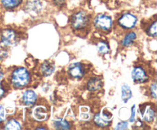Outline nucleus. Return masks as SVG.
Masks as SVG:
<instances>
[{
	"label": "nucleus",
	"mask_w": 157,
	"mask_h": 130,
	"mask_svg": "<svg viewBox=\"0 0 157 130\" xmlns=\"http://www.w3.org/2000/svg\"><path fill=\"white\" fill-rule=\"evenodd\" d=\"M30 81V75L29 71L24 67H19L12 73L11 76L12 84L16 88L25 87Z\"/></svg>",
	"instance_id": "obj_1"
},
{
	"label": "nucleus",
	"mask_w": 157,
	"mask_h": 130,
	"mask_svg": "<svg viewBox=\"0 0 157 130\" xmlns=\"http://www.w3.org/2000/svg\"><path fill=\"white\" fill-rule=\"evenodd\" d=\"M17 35L15 31L10 28H6L2 32L0 44L2 47H8L16 44Z\"/></svg>",
	"instance_id": "obj_2"
},
{
	"label": "nucleus",
	"mask_w": 157,
	"mask_h": 130,
	"mask_svg": "<svg viewBox=\"0 0 157 130\" xmlns=\"http://www.w3.org/2000/svg\"><path fill=\"white\" fill-rule=\"evenodd\" d=\"M89 18L84 11H80L72 16L71 25L75 29L84 28L88 24Z\"/></svg>",
	"instance_id": "obj_3"
},
{
	"label": "nucleus",
	"mask_w": 157,
	"mask_h": 130,
	"mask_svg": "<svg viewBox=\"0 0 157 130\" xmlns=\"http://www.w3.org/2000/svg\"><path fill=\"white\" fill-rule=\"evenodd\" d=\"M94 25L97 28L102 31H108L112 27V19L106 15H99L94 19Z\"/></svg>",
	"instance_id": "obj_4"
},
{
	"label": "nucleus",
	"mask_w": 157,
	"mask_h": 130,
	"mask_svg": "<svg viewBox=\"0 0 157 130\" xmlns=\"http://www.w3.org/2000/svg\"><path fill=\"white\" fill-rule=\"evenodd\" d=\"M137 22V18L131 13H125L119 18L118 24L126 29L133 28Z\"/></svg>",
	"instance_id": "obj_5"
},
{
	"label": "nucleus",
	"mask_w": 157,
	"mask_h": 130,
	"mask_svg": "<svg viewBox=\"0 0 157 130\" xmlns=\"http://www.w3.org/2000/svg\"><path fill=\"white\" fill-rule=\"evenodd\" d=\"M42 5L40 0H27L25 10L32 16H35L41 12Z\"/></svg>",
	"instance_id": "obj_6"
},
{
	"label": "nucleus",
	"mask_w": 157,
	"mask_h": 130,
	"mask_svg": "<svg viewBox=\"0 0 157 130\" xmlns=\"http://www.w3.org/2000/svg\"><path fill=\"white\" fill-rule=\"evenodd\" d=\"M132 79L136 84H143L147 81L148 76L142 67H136L132 71Z\"/></svg>",
	"instance_id": "obj_7"
},
{
	"label": "nucleus",
	"mask_w": 157,
	"mask_h": 130,
	"mask_svg": "<svg viewBox=\"0 0 157 130\" xmlns=\"http://www.w3.org/2000/svg\"><path fill=\"white\" fill-rule=\"evenodd\" d=\"M94 121L99 127H107L111 122V116L105 114L102 112L95 115Z\"/></svg>",
	"instance_id": "obj_8"
},
{
	"label": "nucleus",
	"mask_w": 157,
	"mask_h": 130,
	"mask_svg": "<svg viewBox=\"0 0 157 130\" xmlns=\"http://www.w3.org/2000/svg\"><path fill=\"white\" fill-rule=\"evenodd\" d=\"M68 73L71 77L75 79H81L84 75V70H83L82 66L79 63L71 64L68 69Z\"/></svg>",
	"instance_id": "obj_9"
},
{
	"label": "nucleus",
	"mask_w": 157,
	"mask_h": 130,
	"mask_svg": "<svg viewBox=\"0 0 157 130\" xmlns=\"http://www.w3.org/2000/svg\"><path fill=\"white\" fill-rule=\"evenodd\" d=\"M37 99L36 93L32 90H27L22 95V101L25 105L32 106Z\"/></svg>",
	"instance_id": "obj_10"
},
{
	"label": "nucleus",
	"mask_w": 157,
	"mask_h": 130,
	"mask_svg": "<svg viewBox=\"0 0 157 130\" xmlns=\"http://www.w3.org/2000/svg\"><path fill=\"white\" fill-rule=\"evenodd\" d=\"M47 110L44 107L37 106L33 110V116L34 119L37 121H44L47 118Z\"/></svg>",
	"instance_id": "obj_11"
},
{
	"label": "nucleus",
	"mask_w": 157,
	"mask_h": 130,
	"mask_svg": "<svg viewBox=\"0 0 157 130\" xmlns=\"http://www.w3.org/2000/svg\"><path fill=\"white\" fill-rule=\"evenodd\" d=\"M103 86L102 80L98 77H94L87 83V90L90 91H96L100 90Z\"/></svg>",
	"instance_id": "obj_12"
},
{
	"label": "nucleus",
	"mask_w": 157,
	"mask_h": 130,
	"mask_svg": "<svg viewBox=\"0 0 157 130\" xmlns=\"http://www.w3.org/2000/svg\"><path fill=\"white\" fill-rule=\"evenodd\" d=\"M155 114L156 113H155L154 109L150 106H147L146 107H144V111H142V116L144 121L148 122H152L154 119Z\"/></svg>",
	"instance_id": "obj_13"
},
{
	"label": "nucleus",
	"mask_w": 157,
	"mask_h": 130,
	"mask_svg": "<svg viewBox=\"0 0 157 130\" xmlns=\"http://www.w3.org/2000/svg\"><path fill=\"white\" fill-rule=\"evenodd\" d=\"M23 0H0L2 7L6 9H12L19 6Z\"/></svg>",
	"instance_id": "obj_14"
},
{
	"label": "nucleus",
	"mask_w": 157,
	"mask_h": 130,
	"mask_svg": "<svg viewBox=\"0 0 157 130\" xmlns=\"http://www.w3.org/2000/svg\"><path fill=\"white\" fill-rule=\"evenodd\" d=\"M41 73H43V75L45 76H49V75L52 74L54 72L55 70V66L52 63L48 62V61H46L41 66Z\"/></svg>",
	"instance_id": "obj_15"
},
{
	"label": "nucleus",
	"mask_w": 157,
	"mask_h": 130,
	"mask_svg": "<svg viewBox=\"0 0 157 130\" xmlns=\"http://www.w3.org/2000/svg\"><path fill=\"white\" fill-rule=\"evenodd\" d=\"M121 93H122V99L124 101V102H127L132 97L131 90L128 85L123 86Z\"/></svg>",
	"instance_id": "obj_16"
},
{
	"label": "nucleus",
	"mask_w": 157,
	"mask_h": 130,
	"mask_svg": "<svg viewBox=\"0 0 157 130\" xmlns=\"http://www.w3.org/2000/svg\"><path fill=\"white\" fill-rule=\"evenodd\" d=\"M55 128L57 129H69L70 128V124L68 122L64 119H57L54 122Z\"/></svg>",
	"instance_id": "obj_17"
},
{
	"label": "nucleus",
	"mask_w": 157,
	"mask_h": 130,
	"mask_svg": "<svg viewBox=\"0 0 157 130\" xmlns=\"http://www.w3.org/2000/svg\"><path fill=\"white\" fill-rule=\"evenodd\" d=\"M4 128L6 130L21 129V125L19 124V122H17L15 119H10V120H9L6 122Z\"/></svg>",
	"instance_id": "obj_18"
},
{
	"label": "nucleus",
	"mask_w": 157,
	"mask_h": 130,
	"mask_svg": "<svg viewBox=\"0 0 157 130\" xmlns=\"http://www.w3.org/2000/svg\"><path fill=\"white\" fill-rule=\"evenodd\" d=\"M136 35L134 32H130V33L127 34L125 36L124 39L123 40V45L124 47H128V46L131 45L134 40L136 39Z\"/></svg>",
	"instance_id": "obj_19"
},
{
	"label": "nucleus",
	"mask_w": 157,
	"mask_h": 130,
	"mask_svg": "<svg viewBox=\"0 0 157 130\" xmlns=\"http://www.w3.org/2000/svg\"><path fill=\"white\" fill-rule=\"evenodd\" d=\"M98 48L100 53L101 54H107L110 51V47L109 45L106 42L101 41L98 44Z\"/></svg>",
	"instance_id": "obj_20"
},
{
	"label": "nucleus",
	"mask_w": 157,
	"mask_h": 130,
	"mask_svg": "<svg viewBox=\"0 0 157 130\" xmlns=\"http://www.w3.org/2000/svg\"><path fill=\"white\" fill-rule=\"evenodd\" d=\"M149 35L150 36L155 37L156 35V21H154L153 24L150 26L148 28V32H147Z\"/></svg>",
	"instance_id": "obj_21"
},
{
	"label": "nucleus",
	"mask_w": 157,
	"mask_h": 130,
	"mask_svg": "<svg viewBox=\"0 0 157 130\" xmlns=\"http://www.w3.org/2000/svg\"><path fill=\"white\" fill-rule=\"evenodd\" d=\"M5 119H6V110L4 106L0 104V123L4 122Z\"/></svg>",
	"instance_id": "obj_22"
},
{
	"label": "nucleus",
	"mask_w": 157,
	"mask_h": 130,
	"mask_svg": "<svg viewBox=\"0 0 157 130\" xmlns=\"http://www.w3.org/2000/svg\"><path fill=\"white\" fill-rule=\"evenodd\" d=\"M150 92H151V94L153 96V98L156 97V83H153V84L150 87Z\"/></svg>",
	"instance_id": "obj_23"
},
{
	"label": "nucleus",
	"mask_w": 157,
	"mask_h": 130,
	"mask_svg": "<svg viewBox=\"0 0 157 130\" xmlns=\"http://www.w3.org/2000/svg\"><path fill=\"white\" fill-rule=\"evenodd\" d=\"M8 56V53L6 50H5L4 49H0V62L2 61L3 60L6 59Z\"/></svg>",
	"instance_id": "obj_24"
},
{
	"label": "nucleus",
	"mask_w": 157,
	"mask_h": 130,
	"mask_svg": "<svg viewBox=\"0 0 157 130\" xmlns=\"http://www.w3.org/2000/svg\"><path fill=\"white\" fill-rule=\"evenodd\" d=\"M127 122H119L117 126L116 127V129H126L127 128Z\"/></svg>",
	"instance_id": "obj_25"
},
{
	"label": "nucleus",
	"mask_w": 157,
	"mask_h": 130,
	"mask_svg": "<svg viewBox=\"0 0 157 130\" xmlns=\"http://www.w3.org/2000/svg\"><path fill=\"white\" fill-rule=\"evenodd\" d=\"M132 114H131V117H130V122H134L135 121V106H133L132 107Z\"/></svg>",
	"instance_id": "obj_26"
},
{
	"label": "nucleus",
	"mask_w": 157,
	"mask_h": 130,
	"mask_svg": "<svg viewBox=\"0 0 157 130\" xmlns=\"http://www.w3.org/2000/svg\"><path fill=\"white\" fill-rule=\"evenodd\" d=\"M5 92H6V90H5V88L3 87L2 84L0 83V99H2V98L4 96Z\"/></svg>",
	"instance_id": "obj_27"
},
{
	"label": "nucleus",
	"mask_w": 157,
	"mask_h": 130,
	"mask_svg": "<svg viewBox=\"0 0 157 130\" xmlns=\"http://www.w3.org/2000/svg\"><path fill=\"white\" fill-rule=\"evenodd\" d=\"M65 1L66 0H54V2H55V4L58 6H63V5L64 4V2H65Z\"/></svg>",
	"instance_id": "obj_28"
},
{
	"label": "nucleus",
	"mask_w": 157,
	"mask_h": 130,
	"mask_svg": "<svg viewBox=\"0 0 157 130\" xmlns=\"http://www.w3.org/2000/svg\"><path fill=\"white\" fill-rule=\"evenodd\" d=\"M3 77H4V73H3L2 70V69L0 68V82L2 81V80L3 79Z\"/></svg>",
	"instance_id": "obj_29"
},
{
	"label": "nucleus",
	"mask_w": 157,
	"mask_h": 130,
	"mask_svg": "<svg viewBox=\"0 0 157 130\" xmlns=\"http://www.w3.org/2000/svg\"><path fill=\"white\" fill-rule=\"evenodd\" d=\"M37 129H45V128H42V127H41V128H37Z\"/></svg>",
	"instance_id": "obj_30"
}]
</instances>
